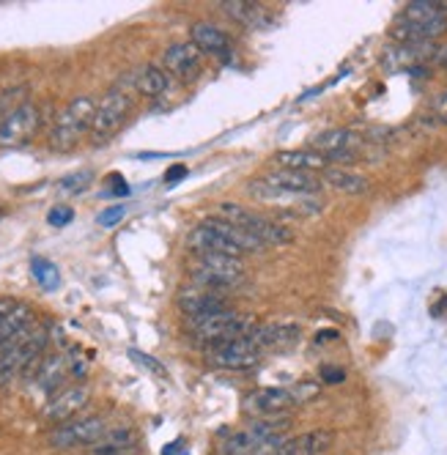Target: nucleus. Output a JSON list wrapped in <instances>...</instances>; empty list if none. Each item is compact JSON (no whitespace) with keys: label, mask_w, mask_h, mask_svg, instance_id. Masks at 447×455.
Returning a JSON list of instances; mask_svg holds the SVG:
<instances>
[{"label":"nucleus","mask_w":447,"mask_h":455,"mask_svg":"<svg viewBox=\"0 0 447 455\" xmlns=\"http://www.w3.org/2000/svg\"><path fill=\"white\" fill-rule=\"evenodd\" d=\"M17 307V302L14 299H6V297H0V321H4L12 310Z\"/></svg>","instance_id":"obj_37"},{"label":"nucleus","mask_w":447,"mask_h":455,"mask_svg":"<svg viewBox=\"0 0 447 455\" xmlns=\"http://www.w3.org/2000/svg\"><path fill=\"white\" fill-rule=\"evenodd\" d=\"M176 305L187 318H201V315H209V313H217V310H228L226 294H220V291H209V288L196 285V283L189 288H181Z\"/></svg>","instance_id":"obj_11"},{"label":"nucleus","mask_w":447,"mask_h":455,"mask_svg":"<svg viewBox=\"0 0 447 455\" xmlns=\"http://www.w3.org/2000/svg\"><path fill=\"white\" fill-rule=\"evenodd\" d=\"M184 176H187V168H184V165H173V168L165 173V181H168V184H179Z\"/></svg>","instance_id":"obj_35"},{"label":"nucleus","mask_w":447,"mask_h":455,"mask_svg":"<svg viewBox=\"0 0 447 455\" xmlns=\"http://www.w3.org/2000/svg\"><path fill=\"white\" fill-rule=\"evenodd\" d=\"M124 214H126V206L124 204H113V206H108V209H102L97 214V222L102 228H113V225H118L124 220Z\"/></svg>","instance_id":"obj_31"},{"label":"nucleus","mask_w":447,"mask_h":455,"mask_svg":"<svg viewBox=\"0 0 447 455\" xmlns=\"http://www.w3.org/2000/svg\"><path fill=\"white\" fill-rule=\"evenodd\" d=\"M181 455H187V450H184V452H181Z\"/></svg>","instance_id":"obj_41"},{"label":"nucleus","mask_w":447,"mask_h":455,"mask_svg":"<svg viewBox=\"0 0 447 455\" xmlns=\"http://www.w3.org/2000/svg\"><path fill=\"white\" fill-rule=\"evenodd\" d=\"M88 398H91V389L88 387H83V384H77V387H67V389H60V393H55L50 401H47V406H44V419L47 422H69V419H75V414H80L83 411V406L88 403Z\"/></svg>","instance_id":"obj_14"},{"label":"nucleus","mask_w":447,"mask_h":455,"mask_svg":"<svg viewBox=\"0 0 447 455\" xmlns=\"http://www.w3.org/2000/svg\"><path fill=\"white\" fill-rule=\"evenodd\" d=\"M439 17H447V0H411L401 12V20L411 25H423Z\"/></svg>","instance_id":"obj_28"},{"label":"nucleus","mask_w":447,"mask_h":455,"mask_svg":"<svg viewBox=\"0 0 447 455\" xmlns=\"http://www.w3.org/2000/svg\"><path fill=\"white\" fill-rule=\"evenodd\" d=\"M299 327L297 323H259L255 332L250 335L255 340L261 351L264 348H283V346H291L299 340Z\"/></svg>","instance_id":"obj_19"},{"label":"nucleus","mask_w":447,"mask_h":455,"mask_svg":"<svg viewBox=\"0 0 447 455\" xmlns=\"http://www.w3.org/2000/svg\"><path fill=\"white\" fill-rule=\"evenodd\" d=\"M30 327H34V307L17 302V307L0 321V348L12 343L14 338H20L22 332H28Z\"/></svg>","instance_id":"obj_25"},{"label":"nucleus","mask_w":447,"mask_h":455,"mask_svg":"<svg viewBox=\"0 0 447 455\" xmlns=\"http://www.w3.org/2000/svg\"><path fill=\"white\" fill-rule=\"evenodd\" d=\"M275 165L283 171H299V173H313V171H327L330 162L315 154V151H280L275 154Z\"/></svg>","instance_id":"obj_21"},{"label":"nucleus","mask_w":447,"mask_h":455,"mask_svg":"<svg viewBox=\"0 0 447 455\" xmlns=\"http://www.w3.org/2000/svg\"><path fill=\"white\" fill-rule=\"evenodd\" d=\"M130 356H132V363H138L140 368H146L148 373H154V376H165L168 371L159 365L154 356H148V354H143V351H138V348H130Z\"/></svg>","instance_id":"obj_30"},{"label":"nucleus","mask_w":447,"mask_h":455,"mask_svg":"<svg viewBox=\"0 0 447 455\" xmlns=\"http://www.w3.org/2000/svg\"><path fill=\"white\" fill-rule=\"evenodd\" d=\"M318 376H322L327 384H340L343 379H346V371L343 368H332V365H324L322 368V373H318Z\"/></svg>","instance_id":"obj_34"},{"label":"nucleus","mask_w":447,"mask_h":455,"mask_svg":"<svg viewBox=\"0 0 447 455\" xmlns=\"http://www.w3.org/2000/svg\"><path fill=\"white\" fill-rule=\"evenodd\" d=\"M187 247L193 250L196 255H204V252H220V255H234V258H242L244 255L234 242H228L226 236H222L209 220L201 222V225H196L193 231H189Z\"/></svg>","instance_id":"obj_15"},{"label":"nucleus","mask_w":447,"mask_h":455,"mask_svg":"<svg viewBox=\"0 0 447 455\" xmlns=\"http://www.w3.org/2000/svg\"><path fill=\"white\" fill-rule=\"evenodd\" d=\"M267 184H272L275 189H283V192H291V195H305V198H315L318 192H322V181H318L313 173H299V171H272L264 176Z\"/></svg>","instance_id":"obj_17"},{"label":"nucleus","mask_w":447,"mask_h":455,"mask_svg":"<svg viewBox=\"0 0 447 455\" xmlns=\"http://www.w3.org/2000/svg\"><path fill=\"white\" fill-rule=\"evenodd\" d=\"M165 72L181 83H189L201 75V50L193 42H176L163 55Z\"/></svg>","instance_id":"obj_13"},{"label":"nucleus","mask_w":447,"mask_h":455,"mask_svg":"<svg viewBox=\"0 0 447 455\" xmlns=\"http://www.w3.org/2000/svg\"><path fill=\"white\" fill-rule=\"evenodd\" d=\"M436 110H439V118L447 124V91L439 96V100H436Z\"/></svg>","instance_id":"obj_38"},{"label":"nucleus","mask_w":447,"mask_h":455,"mask_svg":"<svg viewBox=\"0 0 447 455\" xmlns=\"http://www.w3.org/2000/svg\"><path fill=\"white\" fill-rule=\"evenodd\" d=\"M220 9L226 12L231 20L247 25V28H267L269 14L264 12L261 4H252V0H222Z\"/></svg>","instance_id":"obj_22"},{"label":"nucleus","mask_w":447,"mask_h":455,"mask_svg":"<svg viewBox=\"0 0 447 455\" xmlns=\"http://www.w3.org/2000/svg\"><path fill=\"white\" fill-rule=\"evenodd\" d=\"M138 450V436L132 428H116L108 431L97 444H93L91 455H132Z\"/></svg>","instance_id":"obj_24"},{"label":"nucleus","mask_w":447,"mask_h":455,"mask_svg":"<svg viewBox=\"0 0 447 455\" xmlns=\"http://www.w3.org/2000/svg\"><path fill=\"white\" fill-rule=\"evenodd\" d=\"M93 176L88 173V171H83V173H75V176H67V179H63V189H67V192H80V189H85L88 187V181H91Z\"/></svg>","instance_id":"obj_33"},{"label":"nucleus","mask_w":447,"mask_h":455,"mask_svg":"<svg viewBox=\"0 0 447 455\" xmlns=\"http://www.w3.org/2000/svg\"><path fill=\"white\" fill-rule=\"evenodd\" d=\"M30 275L36 277V283L44 291H55L60 285V272L52 261H47V258H34V261H30Z\"/></svg>","instance_id":"obj_29"},{"label":"nucleus","mask_w":447,"mask_h":455,"mask_svg":"<svg viewBox=\"0 0 447 455\" xmlns=\"http://www.w3.org/2000/svg\"><path fill=\"white\" fill-rule=\"evenodd\" d=\"M97 100L93 96H75V100L63 108L50 129V148L52 151H69L80 143L85 132H91L93 116H97Z\"/></svg>","instance_id":"obj_3"},{"label":"nucleus","mask_w":447,"mask_h":455,"mask_svg":"<svg viewBox=\"0 0 447 455\" xmlns=\"http://www.w3.org/2000/svg\"><path fill=\"white\" fill-rule=\"evenodd\" d=\"M360 148V138L348 129H330V132L313 138V151L322 154L327 162H355Z\"/></svg>","instance_id":"obj_12"},{"label":"nucleus","mask_w":447,"mask_h":455,"mask_svg":"<svg viewBox=\"0 0 447 455\" xmlns=\"http://www.w3.org/2000/svg\"><path fill=\"white\" fill-rule=\"evenodd\" d=\"M322 181L330 184L338 192H346V195H363V192L371 189V184H368V179L363 173H355V171L340 168V165H330L322 173Z\"/></svg>","instance_id":"obj_23"},{"label":"nucleus","mask_w":447,"mask_h":455,"mask_svg":"<svg viewBox=\"0 0 447 455\" xmlns=\"http://www.w3.org/2000/svg\"><path fill=\"white\" fill-rule=\"evenodd\" d=\"M259 327V321L247 313H239L234 307L228 310H217L201 318H187V330L198 343L204 346H217V343H228L239 338H250Z\"/></svg>","instance_id":"obj_1"},{"label":"nucleus","mask_w":447,"mask_h":455,"mask_svg":"<svg viewBox=\"0 0 447 455\" xmlns=\"http://www.w3.org/2000/svg\"><path fill=\"white\" fill-rule=\"evenodd\" d=\"M206 363L212 368H222V371H247L252 365H259L261 360V348L255 346L252 338H239V340H228V343H217V346H206Z\"/></svg>","instance_id":"obj_8"},{"label":"nucleus","mask_w":447,"mask_h":455,"mask_svg":"<svg viewBox=\"0 0 447 455\" xmlns=\"http://www.w3.org/2000/svg\"><path fill=\"white\" fill-rule=\"evenodd\" d=\"M108 422L102 417H80L69 419L58 426L50 436L47 444L52 450H72V447H93L105 434H108Z\"/></svg>","instance_id":"obj_7"},{"label":"nucleus","mask_w":447,"mask_h":455,"mask_svg":"<svg viewBox=\"0 0 447 455\" xmlns=\"http://www.w3.org/2000/svg\"><path fill=\"white\" fill-rule=\"evenodd\" d=\"M75 220V209L72 206H52L50 214H47V222L52 228H63V225H69Z\"/></svg>","instance_id":"obj_32"},{"label":"nucleus","mask_w":447,"mask_h":455,"mask_svg":"<svg viewBox=\"0 0 447 455\" xmlns=\"http://www.w3.org/2000/svg\"><path fill=\"white\" fill-rule=\"evenodd\" d=\"M189 42L201 50V55H212V58L231 55V36L212 22H196L189 28Z\"/></svg>","instance_id":"obj_16"},{"label":"nucleus","mask_w":447,"mask_h":455,"mask_svg":"<svg viewBox=\"0 0 447 455\" xmlns=\"http://www.w3.org/2000/svg\"><path fill=\"white\" fill-rule=\"evenodd\" d=\"M247 189L259 201H264L269 206H277L280 212H289V214H305L307 217V214H318V212H322V201H318V198H305V195H291V192L275 189L264 179L252 181Z\"/></svg>","instance_id":"obj_9"},{"label":"nucleus","mask_w":447,"mask_h":455,"mask_svg":"<svg viewBox=\"0 0 447 455\" xmlns=\"http://www.w3.org/2000/svg\"><path fill=\"white\" fill-rule=\"evenodd\" d=\"M47 327H30L12 343L0 348V384H9L14 376L28 373L30 368H39L44 360V348H47Z\"/></svg>","instance_id":"obj_2"},{"label":"nucleus","mask_w":447,"mask_h":455,"mask_svg":"<svg viewBox=\"0 0 447 455\" xmlns=\"http://www.w3.org/2000/svg\"><path fill=\"white\" fill-rule=\"evenodd\" d=\"M0 118H4V96H0Z\"/></svg>","instance_id":"obj_40"},{"label":"nucleus","mask_w":447,"mask_h":455,"mask_svg":"<svg viewBox=\"0 0 447 455\" xmlns=\"http://www.w3.org/2000/svg\"><path fill=\"white\" fill-rule=\"evenodd\" d=\"M217 220H226L236 228H242V231L252 234L255 239H261L264 244H289L294 242V234L289 231L285 225H277L275 220L269 217H261V214H255L252 209H244L239 204H228V201H222L214 212Z\"/></svg>","instance_id":"obj_4"},{"label":"nucleus","mask_w":447,"mask_h":455,"mask_svg":"<svg viewBox=\"0 0 447 455\" xmlns=\"http://www.w3.org/2000/svg\"><path fill=\"white\" fill-rule=\"evenodd\" d=\"M193 269L217 272V275H228V277H244V264H242V258H234V255H220V252H204V255H196Z\"/></svg>","instance_id":"obj_26"},{"label":"nucleus","mask_w":447,"mask_h":455,"mask_svg":"<svg viewBox=\"0 0 447 455\" xmlns=\"http://www.w3.org/2000/svg\"><path fill=\"white\" fill-rule=\"evenodd\" d=\"M42 113L34 102H22L0 118V148H22L36 138Z\"/></svg>","instance_id":"obj_5"},{"label":"nucleus","mask_w":447,"mask_h":455,"mask_svg":"<svg viewBox=\"0 0 447 455\" xmlns=\"http://www.w3.org/2000/svg\"><path fill=\"white\" fill-rule=\"evenodd\" d=\"M67 371H69V360L63 354H52V356H44L36 368V384L39 389L47 395V401L55 395L58 384L67 379Z\"/></svg>","instance_id":"obj_20"},{"label":"nucleus","mask_w":447,"mask_h":455,"mask_svg":"<svg viewBox=\"0 0 447 455\" xmlns=\"http://www.w3.org/2000/svg\"><path fill=\"white\" fill-rule=\"evenodd\" d=\"M181 444H184L181 439H176V442H171V444H168V447L163 450V455H173L176 450H181Z\"/></svg>","instance_id":"obj_39"},{"label":"nucleus","mask_w":447,"mask_h":455,"mask_svg":"<svg viewBox=\"0 0 447 455\" xmlns=\"http://www.w3.org/2000/svg\"><path fill=\"white\" fill-rule=\"evenodd\" d=\"M439 69H447V44H442V47H436L434 50V58H431Z\"/></svg>","instance_id":"obj_36"},{"label":"nucleus","mask_w":447,"mask_h":455,"mask_svg":"<svg viewBox=\"0 0 447 455\" xmlns=\"http://www.w3.org/2000/svg\"><path fill=\"white\" fill-rule=\"evenodd\" d=\"M130 113H132V96L118 91V88L108 91L102 96V102L97 105V116H93V124H91V138H93V143L110 140L118 132V129L126 124Z\"/></svg>","instance_id":"obj_6"},{"label":"nucleus","mask_w":447,"mask_h":455,"mask_svg":"<svg viewBox=\"0 0 447 455\" xmlns=\"http://www.w3.org/2000/svg\"><path fill=\"white\" fill-rule=\"evenodd\" d=\"M332 444H335V434L330 428H315L294 439H285L277 455H324Z\"/></svg>","instance_id":"obj_18"},{"label":"nucleus","mask_w":447,"mask_h":455,"mask_svg":"<svg viewBox=\"0 0 447 455\" xmlns=\"http://www.w3.org/2000/svg\"><path fill=\"white\" fill-rule=\"evenodd\" d=\"M291 389H277V387H264L255 389L244 398V411L255 419H269V417H285L294 406Z\"/></svg>","instance_id":"obj_10"},{"label":"nucleus","mask_w":447,"mask_h":455,"mask_svg":"<svg viewBox=\"0 0 447 455\" xmlns=\"http://www.w3.org/2000/svg\"><path fill=\"white\" fill-rule=\"evenodd\" d=\"M135 88L138 93L148 96V100H156V96H165L171 91V75L159 67H143L135 75Z\"/></svg>","instance_id":"obj_27"}]
</instances>
